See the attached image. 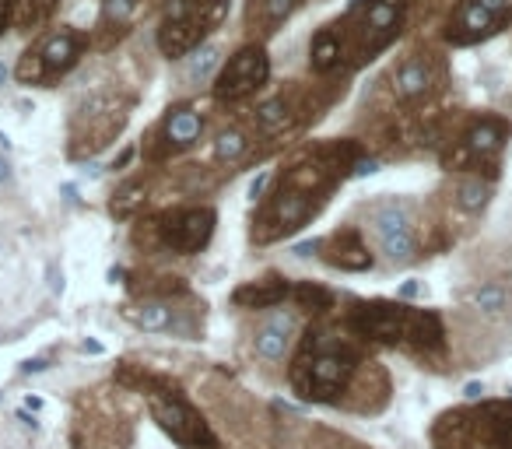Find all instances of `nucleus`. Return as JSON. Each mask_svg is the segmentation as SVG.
Returning <instances> with one entry per match:
<instances>
[{
	"instance_id": "1",
	"label": "nucleus",
	"mask_w": 512,
	"mask_h": 449,
	"mask_svg": "<svg viewBox=\"0 0 512 449\" xmlns=\"http://www.w3.org/2000/svg\"><path fill=\"white\" fill-rule=\"evenodd\" d=\"M411 0H351L341 18L309 39V67L323 78L376 60L404 32Z\"/></svg>"
},
{
	"instance_id": "2",
	"label": "nucleus",
	"mask_w": 512,
	"mask_h": 449,
	"mask_svg": "<svg viewBox=\"0 0 512 449\" xmlns=\"http://www.w3.org/2000/svg\"><path fill=\"white\" fill-rule=\"evenodd\" d=\"M362 369V351L355 337H337L327 327H313L302 337V348L288 369L295 397L313 400V404H334L351 379Z\"/></svg>"
},
{
	"instance_id": "3",
	"label": "nucleus",
	"mask_w": 512,
	"mask_h": 449,
	"mask_svg": "<svg viewBox=\"0 0 512 449\" xmlns=\"http://www.w3.org/2000/svg\"><path fill=\"white\" fill-rule=\"evenodd\" d=\"M348 330L362 341L390 344V348L404 351H421V355H432V351L446 348V327H442V316L432 309L407 306L404 299H372L358 302L348 313Z\"/></svg>"
},
{
	"instance_id": "4",
	"label": "nucleus",
	"mask_w": 512,
	"mask_h": 449,
	"mask_svg": "<svg viewBox=\"0 0 512 449\" xmlns=\"http://www.w3.org/2000/svg\"><path fill=\"white\" fill-rule=\"evenodd\" d=\"M120 379L137 386L141 393H148L151 418L158 421V428L172 442H179L186 449H218V435L211 432V425L200 418V411L183 397V390L172 379L151 376V372H130V369H123Z\"/></svg>"
},
{
	"instance_id": "5",
	"label": "nucleus",
	"mask_w": 512,
	"mask_h": 449,
	"mask_svg": "<svg viewBox=\"0 0 512 449\" xmlns=\"http://www.w3.org/2000/svg\"><path fill=\"white\" fill-rule=\"evenodd\" d=\"M432 449H512V400H481L439 414Z\"/></svg>"
},
{
	"instance_id": "6",
	"label": "nucleus",
	"mask_w": 512,
	"mask_h": 449,
	"mask_svg": "<svg viewBox=\"0 0 512 449\" xmlns=\"http://www.w3.org/2000/svg\"><path fill=\"white\" fill-rule=\"evenodd\" d=\"M228 8H232V0H165L155 29V43L162 57H190L197 46L207 43L214 29H221Z\"/></svg>"
},
{
	"instance_id": "7",
	"label": "nucleus",
	"mask_w": 512,
	"mask_h": 449,
	"mask_svg": "<svg viewBox=\"0 0 512 449\" xmlns=\"http://www.w3.org/2000/svg\"><path fill=\"white\" fill-rule=\"evenodd\" d=\"M88 50V36L74 25H57L50 32H39L29 50L18 57L15 78L29 88H53L60 78L78 67Z\"/></svg>"
},
{
	"instance_id": "8",
	"label": "nucleus",
	"mask_w": 512,
	"mask_h": 449,
	"mask_svg": "<svg viewBox=\"0 0 512 449\" xmlns=\"http://www.w3.org/2000/svg\"><path fill=\"white\" fill-rule=\"evenodd\" d=\"M130 109H134V99L113 92L81 95L71 109V158L99 155L102 148H109L127 127Z\"/></svg>"
},
{
	"instance_id": "9",
	"label": "nucleus",
	"mask_w": 512,
	"mask_h": 449,
	"mask_svg": "<svg viewBox=\"0 0 512 449\" xmlns=\"http://www.w3.org/2000/svg\"><path fill=\"white\" fill-rule=\"evenodd\" d=\"M505 141H509V123L502 116H477L463 127L456 141L442 151V165L449 172H467V169H488L495 172L498 155H502Z\"/></svg>"
},
{
	"instance_id": "10",
	"label": "nucleus",
	"mask_w": 512,
	"mask_h": 449,
	"mask_svg": "<svg viewBox=\"0 0 512 449\" xmlns=\"http://www.w3.org/2000/svg\"><path fill=\"white\" fill-rule=\"evenodd\" d=\"M512 22V0H460L453 15L446 18V43L449 46H477L495 39Z\"/></svg>"
},
{
	"instance_id": "11",
	"label": "nucleus",
	"mask_w": 512,
	"mask_h": 449,
	"mask_svg": "<svg viewBox=\"0 0 512 449\" xmlns=\"http://www.w3.org/2000/svg\"><path fill=\"white\" fill-rule=\"evenodd\" d=\"M271 81V57H267L264 43H253L232 53V57L221 64V71L214 74V99L218 102H242L249 95H256L260 88Z\"/></svg>"
},
{
	"instance_id": "12",
	"label": "nucleus",
	"mask_w": 512,
	"mask_h": 449,
	"mask_svg": "<svg viewBox=\"0 0 512 449\" xmlns=\"http://www.w3.org/2000/svg\"><path fill=\"white\" fill-rule=\"evenodd\" d=\"M214 225H218L214 207H176V211L162 214V221H158V239H162L165 250L179 253V257H193V253H200L211 243Z\"/></svg>"
},
{
	"instance_id": "13",
	"label": "nucleus",
	"mask_w": 512,
	"mask_h": 449,
	"mask_svg": "<svg viewBox=\"0 0 512 449\" xmlns=\"http://www.w3.org/2000/svg\"><path fill=\"white\" fill-rule=\"evenodd\" d=\"M442 81H446V67H442V60L435 57V53L418 50L393 67L390 92L400 106L411 109V106H421V102L432 99V95L442 88Z\"/></svg>"
},
{
	"instance_id": "14",
	"label": "nucleus",
	"mask_w": 512,
	"mask_h": 449,
	"mask_svg": "<svg viewBox=\"0 0 512 449\" xmlns=\"http://www.w3.org/2000/svg\"><path fill=\"white\" fill-rule=\"evenodd\" d=\"M372 236H376L379 250L386 253L393 267H407L418 260V236H414V218L404 204L390 200L372 211Z\"/></svg>"
},
{
	"instance_id": "15",
	"label": "nucleus",
	"mask_w": 512,
	"mask_h": 449,
	"mask_svg": "<svg viewBox=\"0 0 512 449\" xmlns=\"http://www.w3.org/2000/svg\"><path fill=\"white\" fill-rule=\"evenodd\" d=\"M200 134H204V116L197 113V106H172L169 113H165L162 127H158L162 148L155 151V158L193 148V144L200 141Z\"/></svg>"
},
{
	"instance_id": "16",
	"label": "nucleus",
	"mask_w": 512,
	"mask_h": 449,
	"mask_svg": "<svg viewBox=\"0 0 512 449\" xmlns=\"http://www.w3.org/2000/svg\"><path fill=\"white\" fill-rule=\"evenodd\" d=\"M320 257L327 260L330 267H337V271H348V274H362L372 267V253L369 246H365L362 232L358 229H341L334 232L330 239H323L320 243Z\"/></svg>"
},
{
	"instance_id": "17",
	"label": "nucleus",
	"mask_w": 512,
	"mask_h": 449,
	"mask_svg": "<svg viewBox=\"0 0 512 449\" xmlns=\"http://www.w3.org/2000/svg\"><path fill=\"white\" fill-rule=\"evenodd\" d=\"M144 8H148V0H102L99 22H95V46L109 50L113 43H120L137 25Z\"/></svg>"
},
{
	"instance_id": "18",
	"label": "nucleus",
	"mask_w": 512,
	"mask_h": 449,
	"mask_svg": "<svg viewBox=\"0 0 512 449\" xmlns=\"http://www.w3.org/2000/svg\"><path fill=\"white\" fill-rule=\"evenodd\" d=\"M306 0H249L246 11V29L253 32V43L274 36L285 22H292V15L302 8Z\"/></svg>"
},
{
	"instance_id": "19",
	"label": "nucleus",
	"mask_w": 512,
	"mask_h": 449,
	"mask_svg": "<svg viewBox=\"0 0 512 449\" xmlns=\"http://www.w3.org/2000/svg\"><path fill=\"white\" fill-rule=\"evenodd\" d=\"M292 295V281L281 278V274H271V278L260 281H246L232 292V302L239 309H274Z\"/></svg>"
},
{
	"instance_id": "20",
	"label": "nucleus",
	"mask_w": 512,
	"mask_h": 449,
	"mask_svg": "<svg viewBox=\"0 0 512 449\" xmlns=\"http://www.w3.org/2000/svg\"><path fill=\"white\" fill-rule=\"evenodd\" d=\"M292 341H295V316L274 313L271 320H264V327L256 330L253 348H256V355L267 358V362H281V358L288 355V348H292Z\"/></svg>"
},
{
	"instance_id": "21",
	"label": "nucleus",
	"mask_w": 512,
	"mask_h": 449,
	"mask_svg": "<svg viewBox=\"0 0 512 449\" xmlns=\"http://www.w3.org/2000/svg\"><path fill=\"white\" fill-rule=\"evenodd\" d=\"M253 120H256V127H260V134L278 137L302 120V109H299V102H295V95H274V99L256 106Z\"/></svg>"
},
{
	"instance_id": "22",
	"label": "nucleus",
	"mask_w": 512,
	"mask_h": 449,
	"mask_svg": "<svg viewBox=\"0 0 512 449\" xmlns=\"http://www.w3.org/2000/svg\"><path fill=\"white\" fill-rule=\"evenodd\" d=\"M127 320L134 323V327L148 330V334H162V330H172L176 309H172L169 299H144L127 309Z\"/></svg>"
},
{
	"instance_id": "23",
	"label": "nucleus",
	"mask_w": 512,
	"mask_h": 449,
	"mask_svg": "<svg viewBox=\"0 0 512 449\" xmlns=\"http://www.w3.org/2000/svg\"><path fill=\"white\" fill-rule=\"evenodd\" d=\"M218 71H221V46H214V43L197 46L190 57H183V81L186 85H207Z\"/></svg>"
},
{
	"instance_id": "24",
	"label": "nucleus",
	"mask_w": 512,
	"mask_h": 449,
	"mask_svg": "<svg viewBox=\"0 0 512 449\" xmlns=\"http://www.w3.org/2000/svg\"><path fill=\"white\" fill-rule=\"evenodd\" d=\"M60 0H15V29L18 32H43L57 15Z\"/></svg>"
},
{
	"instance_id": "25",
	"label": "nucleus",
	"mask_w": 512,
	"mask_h": 449,
	"mask_svg": "<svg viewBox=\"0 0 512 449\" xmlns=\"http://www.w3.org/2000/svg\"><path fill=\"white\" fill-rule=\"evenodd\" d=\"M470 306L484 316H505L512 309V292L505 285H498V281H488V285L470 292Z\"/></svg>"
},
{
	"instance_id": "26",
	"label": "nucleus",
	"mask_w": 512,
	"mask_h": 449,
	"mask_svg": "<svg viewBox=\"0 0 512 449\" xmlns=\"http://www.w3.org/2000/svg\"><path fill=\"white\" fill-rule=\"evenodd\" d=\"M491 200V179H481V176H463L460 186H456V204L463 207L467 214H477L484 211Z\"/></svg>"
},
{
	"instance_id": "27",
	"label": "nucleus",
	"mask_w": 512,
	"mask_h": 449,
	"mask_svg": "<svg viewBox=\"0 0 512 449\" xmlns=\"http://www.w3.org/2000/svg\"><path fill=\"white\" fill-rule=\"evenodd\" d=\"M292 299L299 309H309V313H327V309H334V292L323 285H316V281H299V285H292Z\"/></svg>"
},
{
	"instance_id": "28",
	"label": "nucleus",
	"mask_w": 512,
	"mask_h": 449,
	"mask_svg": "<svg viewBox=\"0 0 512 449\" xmlns=\"http://www.w3.org/2000/svg\"><path fill=\"white\" fill-rule=\"evenodd\" d=\"M246 151H249V137H246V130H239V127L221 130L218 141H214V155H218L221 162H239Z\"/></svg>"
},
{
	"instance_id": "29",
	"label": "nucleus",
	"mask_w": 512,
	"mask_h": 449,
	"mask_svg": "<svg viewBox=\"0 0 512 449\" xmlns=\"http://www.w3.org/2000/svg\"><path fill=\"white\" fill-rule=\"evenodd\" d=\"M144 200V186L141 183H130V186H123L120 193H116V200H113V214H120V218H127L130 211H134L137 204Z\"/></svg>"
},
{
	"instance_id": "30",
	"label": "nucleus",
	"mask_w": 512,
	"mask_h": 449,
	"mask_svg": "<svg viewBox=\"0 0 512 449\" xmlns=\"http://www.w3.org/2000/svg\"><path fill=\"white\" fill-rule=\"evenodd\" d=\"M15 29V0H0V39Z\"/></svg>"
},
{
	"instance_id": "31",
	"label": "nucleus",
	"mask_w": 512,
	"mask_h": 449,
	"mask_svg": "<svg viewBox=\"0 0 512 449\" xmlns=\"http://www.w3.org/2000/svg\"><path fill=\"white\" fill-rule=\"evenodd\" d=\"M320 243H323V239H309V243H299V246H295V257H313V253H320Z\"/></svg>"
},
{
	"instance_id": "32",
	"label": "nucleus",
	"mask_w": 512,
	"mask_h": 449,
	"mask_svg": "<svg viewBox=\"0 0 512 449\" xmlns=\"http://www.w3.org/2000/svg\"><path fill=\"white\" fill-rule=\"evenodd\" d=\"M46 369H50V362H46V358H29V362L22 365V372H29V376H32V372H46Z\"/></svg>"
},
{
	"instance_id": "33",
	"label": "nucleus",
	"mask_w": 512,
	"mask_h": 449,
	"mask_svg": "<svg viewBox=\"0 0 512 449\" xmlns=\"http://www.w3.org/2000/svg\"><path fill=\"white\" fill-rule=\"evenodd\" d=\"M50 288L53 292H64V274H57V267H50Z\"/></svg>"
},
{
	"instance_id": "34",
	"label": "nucleus",
	"mask_w": 512,
	"mask_h": 449,
	"mask_svg": "<svg viewBox=\"0 0 512 449\" xmlns=\"http://www.w3.org/2000/svg\"><path fill=\"white\" fill-rule=\"evenodd\" d=\"M463 393H467V400H481L484 386H481V383H470V386H467V390H463Z\"/></svg>"
},
{
	"instance_id": "35",
	"label": "nucleus",
	"mask_w": 512,
	"mask_h": 449,
	"mask_svg": "<svg viewBox=\"0 0 512 449\" xmlns=\"http://www.w3.org/2000/svg\"><path fill=\"white\" fill-rule=\"evenodd\" d=\"M411 295H418V281H407V285L400 288V299H411Z\"/></svg>"
},
{
	"instance_id": "36",
	"label": "nucleus",
	"mask_w": 512,
	"mask_h": 449,
	"mask_svg": "<svg viewBox=\"0 0 512 449\" xmlns=\"http://www.w3.org/2000/svg\"><path fill=\"white\" fill-rule=\"evenodd\" d=\"M11 179V162L8 158H0V183H8Z\"/></svg>"
},
{
	"instance_id": "37",
	"label": "nucleus",
	"mask_w": 512,
	"mask_h": 449,
	"mask_svg": "<svg viewBox=\"0 0 512 449\" xmlns=\"http://www.w3.org/2000/svg\"><path fill=\"white\" fill-rule=\"evenodd\" d=\"M81 348L92 351V355H102V344H99V341H85V344H81Z\"/></svg>"
},
{
	"instance_id": "38",
	"label": "nucleus",
	"mask_w": 512,
	"mask_h": 449,
	"mask_svg": "<svg viewBox=\"0 0 512 449\" xmlns=\"http://www.w3.org/2000/svg\"><path fill=\"white\" fill-rule=\"evenodd\" d=\"M8 74H11V71H8V67H4V60H0V85L8 81Z\"/></svg>"
}]
</instances>
